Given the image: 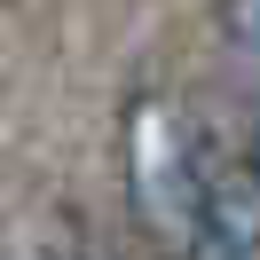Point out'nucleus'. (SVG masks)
Segmentation results:
<instances>
[{"label":"nucleus","instance_id":"f257e3e1","mask_svg":"<svg viewBox=\"0 0 260 260\" xmlns=\"http://www.w3.org/2000/svg\"><path fill=\"white\" fill-rule=\"evenodd\" d=\"M205 189H213V174L189 142V118L166 95H142L126 111V197H134L142 237L158 252L205 244Z\"/></svg>","mask_w":260,"mask_h":260},{"label":"nucleus","instance_id":"f03ea898","mask_svg":"<svg viewBox=\"0 0 260 260\" xmlns=\"http://www.w3.org/2000/svg\"><path fill=\"white\" fill-rule=\"evenodd\" d=\"M205 252L213 260H260V174L221 166L205 189Z\"/></svg>","mask_w":260,"mask_h":260},{"label":"nucleus","instance_id":"7ed1b4c3","mask_svg":"<svg viewBox=\"0 0 260 260\" xmlns=\"http://www.w3.org/2000/svg\"><path fill=\"white\" fill-rule=\"evenodd\" d=\"M221 24H229V40L244 48V63L260 71V0H221Z\"/></svg>","mask_w":260,"mask_h":260},{"label":"nucleus","instance_id":"20e7f679","mask_svg":"<svg viewBox=\"0 0 260 260\" xmlns=\"http://www.w3.org/2000/svg\"><path fill=\"white\" fill-rule=\"evenodd\" d=\"M244 166H252V174H260V126H252V158H244Z\"/></svg>","mask_w":260,"mask_h":260}]
</instances>
